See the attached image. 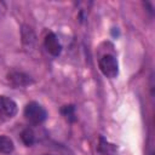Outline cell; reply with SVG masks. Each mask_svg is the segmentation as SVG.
<instances>
[{"label":"cell","mask_w":155,"mask_h":155,"mask_svg":"<svg viewBox=\"0 0 155 155\" xmlns=\"http://www.w3.org/2000/svg\"><path fill=\"white\" fill-rule=\"evenodd\" d=\"M25 120L33 125V126H39L41 125L46 117H47V111L46 109L38 102H29L23 110Z\"/></svg>","instance_id":"obj_1"},{"label":"cell","mask_w":155,"mask_h":155,"mask_svg":"<svg viewBox=\"0 0 155 155\" xmlns=\"http://www.w3.org/2000/svg\"><path fill=\"white\" fill-rule=\"evenodd\" d=\"M98 67L102 74L108 79H114L119 74V63L114 54L105 53L98 59Z\"/></svg>","instance_id":"obj_2"},{"label":"cell","mask_w":155,"mask_h":155,"mask_svg":"<svg viewBox=\"0 0 155 155\" xmlns=\"http://www.w3.org/2000/svg\"><path fill=\"white\" fill-rule=\"evenodd\" d=\"M18 111L17 103L4 94H0V119L2 120H10L12 119Z\"/></svg>","instance_id":"obj_3"},{"label":"cell","mask_w":155,"mask_h":155,"mask_svg":"<svg viewBox=\"0 0 155 155\" xmlns=\"http://www.w3.org/2000/svg\"><path fill=\"white\" fill-rule=\"evenodd\" d=\"M44 46H45L46 51L53 57H58L62 52V44H61L58 36L52 31L46 34V36L44 39Z\"/></svg>","instance_id":"obj_4"},{"label":"cell","mask_w":155,"mask_h":155,"mask_svg":"<svg viewBox=\"0 0 155 155\" xmlns=\"http://www.w3.org/2000/svg\"><path fill=\"white\" fill-rule=\"evenodd\" d=\"M7 81L13 87H27L28 85L33 84V79L29 75H27L23 71H18V70L10 71L7 74Z\"/></svg>","instance_id":"obj_5"},{"label":"cell","mask_w":155,"mask_h":155,"mask_svg":"<svg viewBox=\"0 0 155 155\" xmlns=\"http://www.w3.org/2000/svg\"><path fill=\"white\" fill-rule=\"evenodd\" d=\"M21 139L23 142L24 145L27 147H31L35 142H36V134L34 132V130L31 127H25L22 132H21Z\"/></svg>","instance_id":"obj_6"},{"label":"cell","mask_w":155,"mask_h":155,"mask_svg":"<svg viewBox=\"0 0 155 155\" xmlns=\"http://www.w3.org/2000/svg\"><path fill=\"white\" fill-rule=\"evenodd\" d=\"M13 150H15L13 140L5 134H0V153L1 154H11Z\"/></svg>","instance_id":"obj_7"},{"label":"cell","mask_w":155,"mask_h":155,"mask_svg":"<svg viewBox=\"0 0 155 155\" xmlns=\"http://www.w3.org/2000/svg\"><path fill=\"white\" fill-rule=\"evenodd\" d=\"M62 115L68 120V121H75L76 120V113H75V107L73 104H67L63 105L61 109Z\"/></svg>","instance_id":"obj_8"},{"label":"cell","mask_w":155,"mask_h":155,"mask_svg":"<svg viewBox=\"0 0 155 155\" xmlns=\"http://www.w3.org/2000/svg\"><path fill=\"white\" fill-rule=\"evenodd\" d=\"M45 155H50V154H45Z\"/></svg>","instance_id":"obj_9"}]
</instances>
